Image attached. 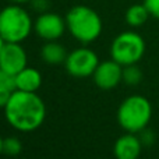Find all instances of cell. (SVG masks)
Instances as JSON below:
<instances>
[{
	"label": "cell",
	"mask_w": 159,
	"mask_h": 159,
	"mask_svg": "<svg viewBox=\"0 0 159 159\" xmlns=\"http://www.w3.org/2000/svg\"><path fill=\"white\" fill-rule=\"evenodd\" d=\"M3 110L7 123L21 133L35 131L46 117L45 102L36 92L13 91Z\"/></svg>",
	"instance_id": "cell-1"
},
{
	"label": "cell",
	"mask_w": 159,
	"mask_h": 159,
	"mask_svg": "<svg viewBox=\"0 0 159 159\" xmlns=\"http://www.w3.org/2000/svg\"><path fill=\"white\" fill-rule=\"evenodd\" d=\"M92 78L96 87L101 89H113L123 81V66L115 61L113 59L101 61L96 67Z\"/></svg>",
	"instance_id": "cell-8"
},
{
	"label": "cell",
	"mask_w": 159,
	"mask_h": 159,
	"mask_svg": "<svg viewBox=\"0 0 159 159\" xmlns=\"http://www.w3.org/2000/svg\"><path fill=\"white\" fill-rule=\"evenodd\" d=\"M22 151V144L17 137H7L3 140V154L16 157Z\"/></svg>",
	"instance_id": "cell-15"
},
{
	"label": "cell",
	"mask_w": 159,
	"mask_h": 159,
	"mask_svg": "<svg viewBox=\"0 0 159 159\" xmlns=\"http://www.w3.org/2000/svg\"><path fill=\"white\" fill-rule=\"evenodd\" d=\"M27 53L21 43L6 42L3 50L0 52V69L13 75L27 67Z\"/></svg>",
	"instance_id": "cell-9"
},
{
	"label": "cell",
	"mask_w": 159,
	"mask_h": 159,
	"mask_svg": "<svg viewBox=\"0 0 159 159\" xmlns=\"http://www.w3.org/2000/svg\"><path fill=\"white\" fill-rule=\"evenodd\" d=\"M143 3L145 4V7L148 8L151 17L159 20V0H144Z\"/></svg>",
	"instance_id": "cell-17"
},
{
	"label": "cell",
	"mask_w": 159,
	"mask_h": 159,
	"mask_svg": "<svg viewBox=\"0 0 159 159\" xmlns=\"http://www.w3.org/2000/svg\"><path fill=\"white\" fill-rule=\"evenodd\" d=\"M145 53V41L134 31H124L113 39L110 56L121 66L137 64Z\"/></svg>",
	"instance_id": "cell-5"
},
{
	"label": "cell",
	"mask_w": 159,
	"mask_h": 159,
	"mask_svg": "<svg viewBox=\"0 0 159 159\" xmlns=\"http://www.w3.org/2000/svg\"><path fill=\"white\" fill-rule=\"evenodd\" d=\"M149 17H151V14H149L148 8L145 7L144 3H141V4L130 6L126 11L124 18H126V22L130 25V27L137 28V27H141V25L145 24V22L148 21Z\"/></svg>",
	"instance_id": "cell-13"
},
{
	"label": "cell",
	"mask_w": 159,
	"mask_h": 159,
	"mask_svg": "<svg viewBox=\"0 0 159 159\" xmlns=\"http://www.w3.org/2000/svg\"><path fill=\"white\" fill-rule=\"evenodd\" d=\"M99 61V57L89 48H78L70 52L66 57L64 66L71 77L85 78L92 77Z\"/></svg>",
	"instance_id": "cell-6"
},
{
	"label": "cell",
	"mask_w": 159,
	"mask_h": 159,
	"mask_svg": "<svg viewBox=\"0 0 159 159\" xmlns=\"http://www.w3.org/2000/svg\"><path fill=\"white\" fill-rule=\"evenodd\" d=\"M3 140H4V138L0 135V155L3 154Z\"/></svg>",
	"instance_id": "cell-23"
},
{
	"label": "cell",
	"mask_w": 159,
	"mask_h": 159,
	"mask_svg": "<svg viewBox=\"0 0 159 159\" xmlns=\"http://www.w3.org/2000/svg\"><path fill=\"white\" fill-rule=\"evenodd\" d=\"M66 30V18L59 16L57 13H50V11L41 13L34 22L35 34L45 42L57 41L59 38L63 36Z\"/></svg>",
	"instance_id": "cell-7"
},
{
	"label": "cell",
	"mask_w": 159,
	"mask_h": 159,
	"mask_svg": "<svg viewBox=\"0 0 159 159\" xmlns=\"http://www.w3.org/2000/svg\"><path fill=\"white\" fill-rule=\"evenodd\" d=\"M143 147L140 135L134 133H126L116 140L113 145V154L116 159H138Z\"/></svg>",
	"instance_id": "cell-10"
},
{
	"label": "cell",
	"mask_w": 159,
	"mask_h": 159,
	"mask_svg": "<svg viewBox=\"0 0 159 159\" xmlns=\"http://www.w3.org/2000/svg\"><path fill=\"white\" fill-rule=\"evenodd\" d=\"M34 22L31 16L20 4L6 6L0 10V35L6 42L21 43L31 35Z\"/></svg>",
	"instance_id": "cell-4"
},
{
	"label": "cell",
	"mask_w": 159,
	"mask_h": 159,
	"mask_svg": "<svg viewBox=\"0 0 159 159\" xmlns=\"http://www.w3.org/2000/svg\"><path fill=\"white\" fill-rule=\"evenodd\" d=\"M0 87H4L10 91H16V75L0 69Z\"/></svg>",
	"instance_id": "cell-16"
},
{
	"label": "cell",
	"mask_w": 159,
	"mask_h": 159,
	"mask_svg": "<svg viewBox=\"0 0 159 159\" xmlns=\"http://www.w3.org/2000/svg\"><path fill=\"white\" fill-rule=\"evenodd\" d=\"M66 25L73 38L84 45L96 41L103 30L101 16L93 8L84 4L74 6L67 11Z\"/></svg>",
	"instance_id": "cell-2"
},
{
	"label": "cell",
	"mask_w": 159,
	"mask_h": 159,
	"mask_svg": "<svg viewBox=\"0 0 159 159\" xmlns=\"http://www.w3.org/2000/svg\"><path fill=\"white\" fill-rule=\"evenodd\" d=\"M152 119V105L145 96L131 95L120 103L117 121L126 133L140 134Z\"/></svg>",
	"instance_id": "cell-3"
},
{
	"label": "cell",
	"mask_w": 159,
	"mask_h": 159,
	"mask_svg": "<svg viewBox=\"0 0 159 159\" xmlns=\"http://www.w3.org/2000/svg\"><path fill=\"white\" fill-rule=\"evenodd\" d=\"M4 45H6V41L2 38V35H0V52L3 50V48H4Z\"/></svg>",
	"instance_id": "cell-22"
},
{
	"label": "cell",
	"mask_w": 159,
	"mask_h": 159,
	"mask_svg": "<svg viewBox=\"0 0 159 159\" xmlns=\"http://www.w3.org/2000/svg\"><path fill=\"white\" fill-rule=\"evenodd\" d=\"M42 85V74L35 67H25L16 74V89L36 92Z\"/></svg>",
	"instance_id": "cell-11"
},
{
	"label": "cell",
	"mask_w": 159,
	"mask_h": 159,
	"mask_svg": "<svg viewBox=\"0 0 159 159\" xmlns=\"http://www.w3.org/2000/svg\"><path fill=\"white\" fill-rule=\"evenodd\" d=\"M11 93H13V91L7 89V88L4 87H0V109H4V106L7 105L8 99H10Z\"/></svg>",
	"instance_id": "cell-19"
},
{
	"label": "cell",
	"mask_w": 159,
	"mask_h": 159,
	"mask_svg": "<svg viewBox=\"0 0 159 159\" xmlns=\"http://www.w3.org/2000/svg\"><path fill=\"white\" fill-rule=\"evenodd\" d=\"M14 4H25V3H31V0H10Z\"/></svg>",
	"instance_id": "cell-21"
},
{
	"label": "cell",
	"mask_w": 159,
	"mask_h": 159,
	"mask_svg": "<svg viewBox=\"0 0 159 159\" xmlns=\"http://www.w3.org/2000/svg\"><path fill=\"white\" fill-rule=\"evenodd\" d=\"M140 140L143 143V145H152L155 141V134L148 129H144L140 133Z\"/></svg>",
	"instance_id": "cell-18"
},
{
	"label": "cell",
	"mask_w": 159,
	"mask_h": 159,
	"mask_svg": "<svg viewBox=\"0 0 159 159\" xmlns=\"http://www.w3.org/2000/svg\"><path fill=\"white\" fill-rule=\"evenodd\" d=\"M69 53L66 52V48L60 45L57 41L45 42V45L41 48V57L46 64L57 66L66 61V57Z\"/></svg>",
	"instance_id": "cell-12"
},
{
	"label": "cell",
	"mask_w": 159,
	"mask_h": 159,
	"mask_svg": "<svg viewBox=\"0 0 159 159\" xmlns=\"http://www.w3.org/2000/svg\"><path fill=\"white\" fill-rule=\"evenodd\" d=\"M31 3H32L34 8L36 11H39V13H45L48 10V7H49V2L48 0H31Z\"/></svg>",
	"instance_id": "cell-20"
},
{
	"label": "cell",
	"mask_w": 159,
	"mask_h": 159,
	"mask_svg": "<svg viewBox=\"0 0 159 159\" xmlns=\"http://www.w3.org/2000/svg\"><path fill=\"white\" fill-rule=\"evenodd\" d=\"M143 80V71L137 64H130L123 67V82L127 85H138Z\"/></svg>",
	"instance_id": "cell-14"
}]
</instances>
